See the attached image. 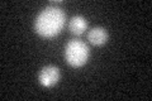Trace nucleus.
Here are the masks:
<instances>
[{"instance_id": "obj_1", "label": "nucleus", "mask_w": 152, "mask_h": 101, "mask_svg": "<svg viewBox=\"0 0 152 101\" xmlns=\"http://www.w3.org/2000/svg\"><path fill=\"white\" fill-rule=\"evenodd\" d=\"M52 3L42 10L34 22V29L42 38H53L62 31L66 23V15L58 5Z\"/></svg>"}, {"instance_id": "obj_2", "label": "nucleus", "mask_w": 152, "mask_h": 101, "mask_svg": "<svg viewBox=\"0 0 152 101\" xmlns=\"http://www.w3.org/2000/svg\"><path fill=\"white\" fill-rule=\"evenodd\" d=\"M89 47L80 39H71L65 47V58L71 67H83L89 60Z\"/></svg>"}, {"instance_id": "obj_3", "label": "nucleus", "mask_w": 152, "mask_h": 101, "mask_svg": "<svg viewBox=\"0 0 152 101\" xmlns=\"http://www.w3.org/2000/svg\"><path fill=\"white\" fill-rule=\"evenodd\" d=\"M60 77H61V73H60L58 67H56L53 65H48L39 71L38 81L45 87H53L60 81Z\"/></svg>"}, {"instance_id": "obj_4", "label": "nucleus", "mask_w": 152, "mask_h": 101, "mask_svg": "<svg viewBox=\"0 0 152 101\" xmlns=\"http://www.w3.org/2000/svg\"><path fill=\"white\" fill-rule=\"evenodd\" d=\"M108 32L104 29L103 27H94L88 33V41L91 43L93 46L100 47L104 46L108 42Z\"/></svg>"}, {"instance_id": "obj_5", "label": "nucleus", "mask_w": 152, "mask_h": 101, "mask_svg": "<svg viewBox=\"0 0 152 101\" xmlns=\"http://www.w3.org/2000/svg\"><path fill=\"white\" fill-rule=\"evenodd\" d=\"M88 22L83 15H74L69 22V31L74 36H81L86 31Z\"/></svg>"}]
</instances>
